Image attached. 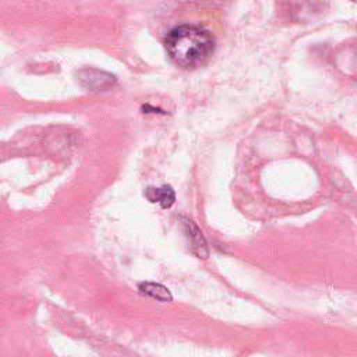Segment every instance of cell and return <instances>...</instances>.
I'll list each match as a JSON object with an SVG mask.
<instances>
[{
    "label": "cell",
    "mask_w": 357,
    "mask_h": 357,
    "mask_svg": "<svg viewBox=\"0 0 357 357\" xmlns=\"http://www.w3.org/2000/svg\"><path fill=\"white\" fill-rule=\"evenodd\" d=\"M215 47V37L196 24L177 26L165 38V48L172 62L187 70L204 66L212 58Z\"/></svg>",
    "instance_id": "obj_1"
},
{
    "label": "cell",
    "mask_w": 357,
    "mask_h": 357,
    "mask_svg": "<svg viewBox=\"0 0 357 357\" xmlns=\"http://www.w3.org/2000/svg\"><path fill=\"white\" fill-rule=\"evenodd\" d=\"M80 81L83 86L91 90H104L111 87L116 79L105 72H100L95 69H86L80 72Z\"/></svg>",
    "instance_id": "obj_2"
},
{
    "label": "cell",
    "mask_w": 357,
    "mask_h": 357,
    "mask_svg": "<svg viewBox=\"0 0 357 357\" xmlns=\"http://www.w3.org/2000/svg\"><path fill=\"white\" fill-rule=\"evenodd\" d=\"M145 196L151 203L159 204L162 208H170L176 200L175 190L170 186L148 187L145 191Z\"/></svg>",
    "instance_id": "obj_3"
},
{
    "label": "cell",
    "mask_w": 357,
    "mask_h": 357,
    "mask_svg": "<svg viewBox=\"0 0 357 357\" xmlns=\"http://www.w3.org/2000/svg\"><path fill=\"white\" fill-rule=\"evenodd\" d=\"M186 229H187V236L191 241V247L193 251L200 257V258H207L208 255V248H207V243L205 239L203 236V233L200 232V229L191 222L187 221L186 222Z\"/></svg>",
    "instance_id": "obj_4"
},
{
    "label": "cell",
    "mask_w": 357,
    "mask_h": 357,
    "mask_svg": "<svg viewBox=\"0 0 357 357\" xmlns=\"http://www.w3.org/2000/svg\"><path fill=\"white\" fill-rule=\"evenodd\" d=\"M138 289L140 292L144 294V296H148V297H152L155 300H159V301H172V294L168 290V287H165L164 285L161 283H154V282H143L138 285Z\"/></svg>",
    "instance_id": "obj_5"
}]
</instances>
